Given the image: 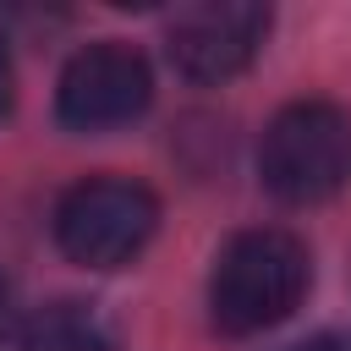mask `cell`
I'll list each match as a JSON object with an SVG mask.
<instances>
[{
	"mask_svg": "<svg viewBox=\"0 0 351 351\" xmlns=\"http://www.w3.org/2000/svg\"><path fill=\"white\" fill-rule=\"evenodd\" d=\"M313 285V258L291 230H236L208 274V313L219 335H263L285 324Z\"/></svg>",
	"mask_w": 351,
	"mask_h": 351,
	"instance_id": "1",
	"label": "cell"
},
{
	"mask_svg": "<svg viewBox=\"0 0 351 351\" xmlns=\"http://www.w3.org/2000/svg\"><path fill=\"white\" fill-rule=\"evenodd\" d=\"M258 176L291 208H313V203L335 197L351 181V115L329 99L285 104L263 126Z\"/></svg>",
	"mask_w": 351,
	"mask_h": 351,
	"instance_id": "2",
	"label": "cell"
},
{
	"mask_svg": "<svg viewBox=\"0 0 351 351\" xmlns=\"http://www.w3.org/2000/svg\"><path fill=\"white\" fill-rule=\"evenodd\" d=\"M159 230V197L126 176H88L55 203V241L82 269L132 263Z\"/></svg>",
	"mask_w": 351,
	"mask_h": 351,
	"instance_id": "3",
	"label": "cell"
},
{
	"mask_svg": "<svg viewBox=\"0 0 351 351\" xmlns=\"http://www.w3.org/2000/svg\"><path fill=\"white\" fill-rule=\"evenodd\" d=\"M148 99H154L148 60L121 38H99L66 60L60 88H55V115L71 132H110V126L137 121Z\"/></svg>",
	"mask_w": 351,
	"mask_h": 351,
	"instance_id": "4",
	"label": "cell"
},
{
	"mask_svg": "<svg viewBox=\"0 0 351 351\" xmlns=\"http://www.w3.org/2000/svg\"><path fill=\"white\" fill-rule=\"evenodd\" d=\"M263 38H269V5L203 0V5L176 11L170 33H165V49H170V66L186 82H225V77L252 66Z\"/></svg>",
	"mask_w": 351,
	"mask_h": 351,
	"instance_id": "5",
	"label": "cell"
},
{
	"mask_svg": "<svg viewBox=\"0 0 351 351\" xmlns=\"http://www.w3.org/2000/svg\"><path fill=\"white\" fill-rule=\"evenodd\" d=\"M285 351H351V340L346 335H307V340H296Z\"/></svg>",
	"mask_w": 351,
	"mask_h": 351,
	"instance_id": "6",
	"label": "cell"
},
{
	"mask_svg": "<svg viewBox=\"0 0 351 351\" xmlns=\"http://www.w3.org/2000/svg\"><path fill=\"white\" fill-rule=\"evenodd\" d=\"M11 110V60H5V49H0V115Z\"/></svg>",
	"mask_w": 351,
	"mask_h": 351,
	"instance_id": "7",
	"label": "cell"
},
{
	"mask_svg": "<svg viewBox=\"0 0 351 351\" xmlns=\"http://www.w3.org/2000/svg\"><path fill=\"white\" fill-rule=\"evenodd\" d=\"M5 296H11V285H5V274H0V313H5Z\"/></svg>",
	"mask_w": 351,
	"mask_h": 351,
	"instance_id": "8",
	"label": "cell"
}]
</instances>
